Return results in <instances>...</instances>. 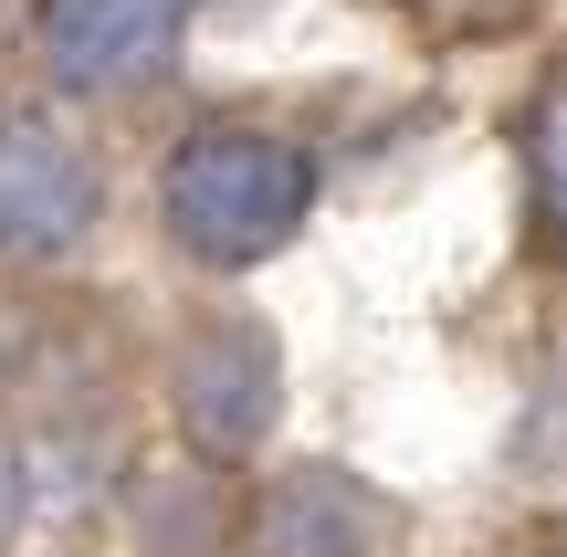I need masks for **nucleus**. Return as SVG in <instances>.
Segmentation results:
<instances>
[{"mask_svg":"<svg viewBox=\"0 0 567 557\" xmlns=\"http://www.w3.org/2000/svg\"><path fill=\"white\" fill-rule=\"evenodd\" d=\"M189 11L200 0H42L32 11V53L63 95H126V84L168 74Z\"/></svg>","mask_w":567,"mask_h":557,"instance_id":"obj_3","label":"nucleus"},{"mask_svg":"<svg viewBox=\"0 0 567 557\" xmlns=\"http://www.w3.org/2000/svg\"><path fill=\"white\" fill-rule=\"evenodd\" d=\"M95 210H105L95 147L42 105H0V252L53 264V252H74L95 231Z\"/></svg>","mask_w":567,"mask_h":557,"instance_id":"obj_2","label":"nucleus"},{"mask_svg":"<svg viewBox=\"0 0 567 557\" xmlns=\"http://www.w3.org/2000/svg\"><path fill=\"white\" fill-rule=\"evenodd\" d=\"M515 557H567V547H515Z\"/></svg>","mask_w":567,"mask_h":557,"instance_id":"obj_8","label":"nucleus"},{"mask_svg":"<svg viewBox=\"0 0 567 557\" xmlns=\"http://www.w3.org/2000/svg\"><path fill=\"white\" fill-rule=\"evenodd\" d=\"M21 516H32V474H21V453L0 442V547L21 537Z\"/></svg>","mask_w":567,"mask_h":557,"instance_id":"obj_7","label":"nucleus"},{"mask_svg":"<svg viewBox=\"0 0 567 557\" xmlns=\"http://www.w3.org/2000/svg\"><path fill=\"white\" fill-rule=\"evenodd\" d=\"M526 179H536V221H547V243L567 252V63L536 84V105H526Z\"/></svg>","mask_w":567,"mask_h":557,"instance_id":"obj_6","label":"nucleus"},{"mask_svg":"<svg viewBox=\"0 0 567 557\" xmlns=\"http://www.w3.org/2000/svg\"><path fill=\"white\" fill-rule=\"evenodd\" d=\"M168 390H179V432L210 463H243L284 411V358H274V337L252 316H221V327H200L179 348V379Z\"/></svg>","mask_w":567,"mask_h":557,"instance_id":"obj_4","label":"nucleus"},{"mask_svg":"<svg viewBox=\"0 0 567 557\" xmlns=\"http://www.w3.org/2000/svg\"><path fill=\"white\" fill-rule=\"evenodd\" d=\"M400 537V505L379 484H358L347 463H295L252 505V547L264 557H379Z\"/></svg>","mask_w":567,"mask_h":557,"instance_id":"obj_5","label":"nucleus"},{"mask_svg":"<svg viewBox=\"0 0 567 557\" xmlns=\"http://www.w3.org/2000/svg\"><path fill=\"white\" fill-rule=\"evenodd\" d=\"M158 200H168L179 252L243 274V264H264V252L295 243L305 200H316V158H305L295 137H274V126H200V137H179Z\"/></svg>","mask_w":567,"mask_h":557,"instance_id":"obj_1","label":"nucleus"}]
</instances>
